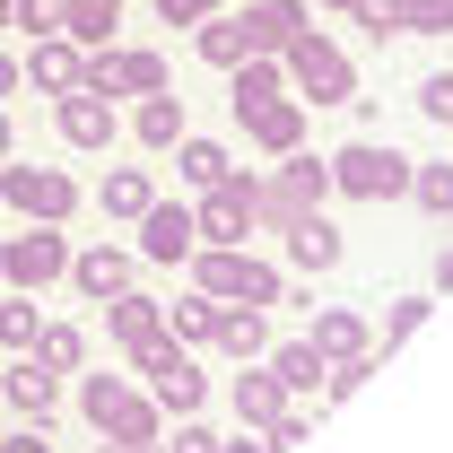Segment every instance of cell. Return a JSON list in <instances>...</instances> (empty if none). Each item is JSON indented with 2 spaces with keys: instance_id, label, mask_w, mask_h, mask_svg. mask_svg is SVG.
I'll list each match as a JSON object with an SVG mask.
<instances>
[{
  "instance_id": "1",
  "label": "cell",
  "mask_w": 453,
  "mask_h": 453,
  "mask_svg": "<svg viewBox=\"0 0 453 453\" xmlns=\"http://www.w3.org/2000/svg\"><path fill=\"white\" fill-rule=\"evenodd\" d=\"M192 280L219 305H280V271L253 262L244 244H192Z\"/></svg>"
},
{
  "instance_id": "2",
  "label": "cell",
  "mask_w": 453,
  "mask_h": 453,
  "mask_svg": "<svg viewBox=\"0 0 453 453\" xmlns=\"http://www.w3.org/2000/svg\"><path fill=\"white\" fill-rule=\"evenodd\" d=\"M131 357H140V375H149V401H157V410H174V418H201V401H210V375L192 366V349H183L174 332L140 340Z\"/></svg>"
},
{
  "instance_id": "3",
  "label": "cell",
  "mask_w": 453,
  "mask_h": 453,
  "mask_svg": "<svg viewBox=\"0 0 453 453\" xmlns=\"http://www.w3.org/2000/svg\"><path fill=\"white\" fill-rule=\"evenodd\" d=\"M280 70L296 79V105H349V96H357V70H349V53H340L332 35H314V27H305V35L280 53Z\"/></svg>"
},
{
  "instance_id": "4",
  "label": "cell",
  "mask_w": 453,
  "mask_h": 453,
  "mask_svg": "<svg viewBox=\"0 0 453 453\" xmlns=\"http://www.w3.org/2000/svg\"><path fill=\"white\" fill-rule=\"evenodd\" d=\"M323 166H332V192H349V201H401L410 192V157L384 149V140H349Z\"/></svg>"
},
{
  "instance_id": "5",
  "label": "cell",
  "mask_w": 453,
  "mask_h": 453,
  "mask_svg": "<svg viewBox=\"0 0 453 453\" xmlns=\"http://www.w3.org/2000/svg\"><path fill=\"white\" fill-rule=\"evenodd\" d=\"M79 410L105 427L113 445H157V418H166L157 401H140L122 375H88V384H79Z\"/></svg>"
},
{
  "instance_id": "6",
  "label": "cell",
  "mask_w": 453,
  "mask_h": 453,
  "mask_svg": "<svg viewBox=\"0 0 453 453\" xmlns=\"http://www.w3.org/2000/svg\"><path fill=\"white\" fill-rule=\"evenodd\" d=\"M0 210H18V219H44V226H61L70 210H79V183L61 166H9L0 157Z\"/></svg>"
},
{
  "instance_id": "7",
  "label": "cell",
  "mask_w": 453,
  "mask_h": 453,
  "mask_svg": "<svg viewBox=\"0 0 453 453\" xmlns=\"http://www.w3.org/2000/svg\"><path fill=\"white\" fill-rule=\"evenodd\" d=\"M323 192H332V166H323V157H296V149H288V166L271 174V183H262V192H253V201H262V226H296L305 219V210H323Z\"/></svg>"
},
{
  "instance_id": "8",
  "label": "cell",
  "mask_w": 453,
  "mask_h": 453,
  "mask_svg": "<svg viewBox=\"0 0 453 453\" xmlns=\"http://www.w3.org/2000/svg\"><path fill=\"white\" fill-rule=\"evenodd\" d=\"M61 271H70V244H61V226H44V219H27V235L0 244V280L9 288H53Z\"/></svg>"
},
{
  "instance_id": "9",
  "label": "cell",
  "mask_w": 453,
  "mask_h": 453,
  "mask_svg": "<svg viewBox=\"0 0 453 453\" xmlns=\"http://www.w3.org/2000/svg\"><path fill=\"white\" fill-rule=\"evenodd\" d=\"M262 183L253 174H226V183H210V201L192 210V226H201V244H244L253 226H262V201H253Z\"/></svg>"
},
{
  "instance_id": "10",
  "label": "cell",
  "mask_w": 453,
  "mask_h": 453,
  "mask_svg": "<svg viewBox=\"0 0 453 453\" xmlns=\"http://www.w3.org/2000/svg\"><path fill=\"white\" fill-rule=\"evenodd\" d=\"M79 88H96V96H157L166 88V61L157 53H88V70H79Z\"/></svg>"
},
{
  "instance_id": "11",
  "label": "cell",
  "mask_w": 453,
  "mask_h": 453,
  "mask_svg": "<svg viewBox=\"0 0 453 453\" xmlns=\"http://www.w3.org/2000/svg\"><path fill=\"white\" fill-rule=\"evenodd\" d=\"M53 131L70 140V149H113V131H122V122H113V96H96V88H70V96L53 105Z\"/></svg>"
},
{
  "instance_id": "12",
  "label": "cell",
  "mask_w": 453,
  "mask_h": 453,
  "mask_svg": "<svg viewBox=\"0 0 453 453\" xmlns=\"http://www.w3.org/2000/svg\"><path fill=\"white\" fill-rule=\"evenodd\" d=\"M192 244H201V226H192L183 201H149L140 210V253L149 262H192Z\"/></svg>"
},
{
  "instance_id": "13",
  "label": "cell",
  "mask_w": 453,
  "mask_h": 453,
  "mask_svg": "<svg viewBox=\"0 0 453 453\" xmlns=\"http://www.w3.org/2000/svg\"><path fill=\"white\" fill-rule=\"evenodd\" d=\"M235 122H244V140H253V149H271V157H288V149L305 140V105H296V96H262V105H235Z\"/></svg>"
},
{
  "instance_id": "14",
  "label": "cell",
  "mask_w": 453,
  "mask_h": 453,
  "mask_svg": "<svg viewBox=\"0 0 453 453\" xmlns=\"http://www.w3.org/2000/svg\"><path fill=\"white\" fill-rule=\"evenodd\" d=\"M235 27H244V53H288L305 35V0H253Z\"/></svg>"
},
{
  "instance_id": "15",
  "label": "cell",
  "mask_w": 453,
  "mask_h": 453,
  "mask_svg": "<svg viewBox=\"0 0 453 453\" xmlns=\"http://www.w3.org/2000/svg\"><path fill=\"white\" fill-rule=\"evenodd\" d=\"M0 393L18 401V418H35V427H44V418L61 410V384H53V366H44L35 349H18V366L0 375Z\"/></svg>"
},
{
  "instance_id": "16",
  "label": "cell",
  "mask_w": 453,
  "mask_h": 453,
  "mask_svg": "<svg viewBox=\"0 0 453 453\" xmlns=\"http://www.w3.org/2000/svg\"><path fill=\"white\" fill-rule=\"evenodd\" d=\"M61 280L79 288L88 305H105V296H122L131 288V253H113V244H96V253H70V271Z\"/></svg>"
},
{
  "instance_id": "17",
  "label": "cell",
  "mask_w": 453,
  "mask_h": 453,
  "mask_svg": "<svg viewBox=\"0 0 453 453\" xmlns=\"http://www.w3.org/2000/svg\"><path fill=\"white\" fill-rule=\"evenodd\" d=\"M305 314H314V305H305ZM305 340L323 349V366H340V357H366V349H375V332H366V314H349V305H323Z\"/></svg>"
},
{
  "instance_id": "18",
  "label": "cell",
  "mask_w": 453,
  "mask_h": 453,
  "mask_svg": "<svg viewBox=\"0 0 453 453\" xmlns=\"http://www.w3.org/2000/svg\"><path fill=\"white\" fill-rule=\"evenodd\" d=\"M340 253H349V244H340V226L323 219V210H305V219L288 226V262H296V271H340Z\"/></svg>"
},
{
  "instance_id": "19",
  "label": "cell",
  "mask_w": 453,
  "mask_h": 453,
  "mask_svg": "<svg viewBox=\"0 0 453 453\" xmlns=\"http://www.w3.org/2000/svg\"><path fill=\"white\" fill-rule=\"evenodd\" d=\"M105 332L122 340V349H140V340L166 332V305H157V296H140V288H122V296H105Z\"/></svg>"
},
{
  "instance_id": "20",
  "label": "cell",
  "mask_w": 453,
  "mask_h": 453,
  "mask_svg": "<svg viewBox=\"0 0 453 453\" xmlns=\"http://www.w3.org/2000/svg\"><path fill=\"white\" fill-rule=\"evenodd\" d=\"M79 70H88V53H79L70 35H35V53H27V79H35V88L70 96V88H79Z\"/></svg>"
},
{
  "instance_id": "21",
  "label": "cell",
  "mask_w": 453,
  "mask_h": 453,
  "mask_svg": "<svg viewBox=\"0 0 453 453\" xmlns=\"http://www.w3.org/2000/svg\"><path fill=\"white\" fill-rule=\"evenodd\" d=\"M210 340H219L226 357H244V366H253V357L271 349V323H262V305H219V323H210Z\"/></svg>"
},
{
  "instance_id": "22",
  "label": "cell",
  "mask_w": 453,
  "mask_h": 453,
  "mask_svg": "<svg viewBox=\"0 0 453 453\" xmlns=\"http://www.w3.org/2000/svg\"><path fill=\"white\" fill-rule=\"evenodd\" d=\"M174 174H183L192 192H210V183H226V174H235V157H226L219 140H192V131H183V140H174Z\"/></svg>"
},
{
  "instance_id": "23",
  "label": "cell",
  "mask_w": 453,
  "mask_h": 453,
  "mask_svg": "<svg viewBox=\"0 0 453 453\" xmlns=\"http://www.w3.org/2000/svg\"><path fill=\"white\" fill-rule=\"evenodd\" d=\"M113 27H122V0H70V9H61V35H70V44H88V53L113 44Z\"/></svg>"
},
{
  "instance_id": "24",
  "label": "cell",
  "mask_w": 453,
  "mask_h": 453,
  "mask_svg": "<svg viewBox=\"0 0 453 453\" xmlns=\"http://www.w3.org/2000/svg\"><path fill=\"white\" fill-rule=\"evenodd\" d=\"M262 357H271V375L288 384V401L323 384V349H314V340H280V349H262Z\"/></svg>"
},
{
  "instance_id": "25",
  "label": "cell",
  "mask_w": 453,
  "mask_h": 453,
  "mask_svg": "<svg viewBox=\"0 0 453 453\" xmlns=\"http://www.w3.org/2000/svg\"><path fill=\"white\" fill-rule=\"evenodd\" d=\"M280 410H288V384L271 366H262V375H235V418H244V427H271Z\"/></svg>"
},
{
  "instance_id": "26",
  "label": "cell",
  "mask_w": 453,
  "mask_h": 453,
  "mask_svg": "<svg viewBox=\"0 0 453 453\" xmlns=\"http://www.w3.org/2000/svg\"><path fill=\"white\" fill-rule=\"evenodd\" d=\"M131 131H140V149H174V140H183V96H166V88L140 96V122H131Z\"/></svg>"
},
{
  "instance_id": "27",
  "label": "cell",
  "mask_w": 453,
  "mask_h": 453,
  "mask_svg": "<svg viewBox=\"0 0 453 453\" xmlns=\"http://www.w3.org/2000/svg\"><path fill=\"white\" fill-rule=\"evenodd\" d=\"M96 201H105V219H140V210L157 201V183H149V174H140V166H113Z\"/></svg>"
},
{
  "instance_id": "28",
  "label": "cell",
  "mask_w": 453,
  "mask_h": 453,
  "mask_svg": "<svg viewBox=\"0 0 453 453\" xmlns=\"http://www.w3.org/2000/svg\"><path fill=\"white\" fill-rule=\"evenodd\" d=\"M192 53L210 61V70H235V61H244V27H235V18H201V27H192Z\"/></svg>"
},
{
  "instance_id": "29",
  "label": "cell",
  "mask_w": 453,
  "mask_h": 453,
  "mask_svg": "<svg viewBox=\"0 0 453 453\" xmlns=\"http://www.w3.org/2000/svg\"><path fill=\"white\" fill-rule=\"evenodd\" d=\"M280 53H244L235 61V105H262V96H280Z\"/></svg>"
},
{
  "instance_id": "30",
  "label": "cell",
  "mask_w": 453,
  "mask_h": 453,
  "mask_svg": "<svg viewBox=\"0 0 453 453\" xmlns=\"http://www.w3.org/2000/svg\"><path fill=\"white\" fill-rule=\"evenodd\" d=\"M35 357H44L53 375H79V366H88V332H70V323H53V332H35Z\"/></svg>"
},
{
  "instance_id": "31",
  "label": "cell",
  "mask_w": 453,
  "mask_h": 453,
  "mask_svg": "<svg viewBox=\"0 0 453 453\" xmlns=\"http://www.w3.org/2000/svg\"><path fill=\"white\" fill-rule=\"evenodd\" d=\"M410 201L427 219H453V166H410Z\"/></svg>"
},
{
  "instance_id": "32",
  "label": "cell",
  "mask_w": 453,
  "mask_h": 453,
  "mask_svg": "<svg viewBox=\"0 0 453 453\" xmlns=\"http://www.w3.org/2000/svg\"><path fill=\"white\" fill-rule=\"evenodd\" d=\"M210 323H219V296H183V305H166V332L192 349V340H210Z\"/></svg>"
},
{
  "instance_id": "33",
  "label": "cell",
  "mask_w": 453,
  "mask_h": 453,
  "mask_svg": "<svg viewBox=\"0 0 453 453\" xmlns=\"http://www.w3.org/2000/svg\"><path fill=\"white\" fill-rule=\"evenodd\" d=\"M35 332H44V314H35V296L18 288V296L0 305V340H9V349H35Z\"/></svg>"
},
{
  "instance_id": "34",
  "label": "cell",
  "mask_w": 453,
  "mask_h": 453,
  "mask_svg": "<svg viewBox=\"0 0 453 453\" xmlns=\"http://www.w3.org/2000/svg\"><path fill=\"white\" fill-rule=\"evenodd\" d=\"M349 18L366 27V44H393V35H410V18H401V0H357Z\"/></svg>"
},
{
  "instance_id": "35",
  "label": "cell",
  "mask_w": 453,
  "mask_h": 453,
  "mask_svg": "<svg viewBox=\"0 0 453 453\" xmlns=\"http://www.w3.org/2000/svg\"><path fill=\"white\" fill-rule=\"evenodd\" d=\"M61 9H70V0H9V27H27V35H61Z\"/></svg>"
},
{
  "instance_id": "36",
  "label": "cell",
  "mask_w": 453,
  "mask_h": 453,
  "mask_svg": "<svg viewBox=\"0 0 453 453\" xmlns=\"http://www.w3.org/2000/svg\"><path fill=\"white\" fill-rule=\"evenodd\" d=\"M410 35H453V0H401Z\"/></svg>"
},
{
  "instance_id": "37",
  "label": "cell",
  "mask_w": 453,
  "mask_h": 453,
  "mask_svg": "<svg viewBox=\"0 0 453 453\" xmlns=\"http://www.w3.org/2000/svg\"><path fill=\"white\" fill-rule=\"evenodd\" d=\"M427 314H436V296H393V314H384V340H410Z\"/></svg>"
},
{
  "instance_id": "38",
  "label": "cell",
  "mask_w": 453,
  "mask_h": 453,
  "mask_svg": "<svg viewBox=\"0 0 453 453\" xmlns=\"http://www.w3.org/2000/svg\"><path fill=\"white\" fill-rule=\"evenodd\" d=\"M418 113L453 131V70H436V79H418Z\"/></svg>"
},
{
  "instance_id": "39",
  "label": "cell",
  "mask_w": 453,
  "mask_h": 453,
  "mask_svg": "<svg viewBox=\"0 0 453 453\" xmlns=\"http://www.w3.org/2000/svg\"><path fill=\"white\" fill-rule=\"evenodd\" d=\"M157 18L166 27H201V18H219V0H157Z\"/></svg>"
},
{
  "instance_id": "40",
  "label": "cell",
  "mask_w": 453,
  "mask_h": 453,
  "mask_svg": "<svg viewBox=\"0 0 453 453\" xmlns=\"http://www.w3.org/2000/svg\"><path fill=\"white\" fill-rule=\"evenodd\" d=\"M166 453H219V436H210L201 418H183V427H174V445H166Z\"/></svg>"
},
{
  "instance_id": "41",
  "label": "cell",
  "mask_w": 453,
  "mask_h": 453,
  "mask_svg": "<svg viewBox=\"0 0 453 453\" xmlns=\"http://www.w3.org/2000/svg\"><path fill=\"white\" fill-rule=\"evenodd\" d=\"M0 453H53V445H44V427H35V418H27V427H18V436H0Z\"/></svg>"
},
{
  "instance_id": "42",
  "label": "cell",
  "mask_w": 453,
  "mask_h": 453,
  "mask_svg": "<svg viewBox=\"0 0 453 453\" xmlns=\"http://www.w3.org/2000/svg\"><path fill=\"white\" fill-rule=\"evenodd\" d=\"M436 288H453V244H445V253H436Z\"/></svg>"
},
{
  "instance_id": "43",
  "label": "cell",
  "mask_w": 453,
  "mask_h": 453,
  "mask_svg": "<svg viewBox=\"0 0 453 453\" xmlns=\"http://www.w3.org/2000/svg\"><path fill=\"white\" fill-rule=\"evenodd\" d=\"M9 88H18V61H9V53H0V96H9Z\"/></svg>"
},
{
  "instance_id": "44",
  "label": "cell",
  "mask_w": 453,
  "mask_h": 453,
  "mask_svg": "<svg viewBox=\"0 0 453 453\" xmlns=\"http://www.w3.org/2000/svg\"><path fill=\"white\" fill-rule=\"evenodd\" d=\"M219 453H271V445H244V436H235V445H219Z\"/></svg>"
},
{
  "instance_id": "45",
  "label": "cell",
  "mask_w": 453,
  "mask_h": 453,
  "mask_svg": "<svg viewBox=\"0 0 453 453\" xmlns=\"http://www.w3.org/2000/svg\"><path fill=\"white\" fill-rule=\"evenodd\" d=\"M0 157H9V113H0Z\"/></svg>"
},
{
  "instance_id": "46",
  "label": "cell",
  "mask_w": 453,
  "mask_h": 453,
  "mask_svg": "<svg viewBox=\"0 0 453 453\" xmlns=\"http://www.w3.org/2000/svg\"><path fill=\"white\" fill-rule=\"evenodd\" d=\"M96 453H131V445H113V436H105V445H96Z\"/></svg>"
},
{
  "instance_id": "47",
  "label": "cell",
  "mask_w": 453,
  "mask_h": 453,
  "mask_svg": "<svg viewBox=\"0 0 453 453\" xmlns=\"http://www.w3.org/2000/svg\"><path fill=\"white\" fill-rule=\"evenodd\" d=\"M323 9H357V0H323Z\"/></svg>"
},
{
  "instance_id": "48",
  "label": "cell",
  "mask_w": 453,
  "mask_h": 453,
  "mask_svg": "<svg viewBox=\"0 0 453 453\" xmlns=\"http://www.w3.org/2000/svg\"><path fill=\"white\" fill-rule=\"evenodd\" d=\"M131 453H166V445H131Z\"/></svg>"
},
{
  "instance_id": "49",
  "label": "cell",
  "mask_w": 453,
  "mask_h": 453,
  "mask_svg": "<svg viewBox=\"0 0 453 453\" xmlns=\"http://www.w3.org/2000/svg\"><path fill=\"white\" fill-rule=\"evenodd\" d=\"M0 27H9V0H0Z\"/></svg>"
}]
</instances>
